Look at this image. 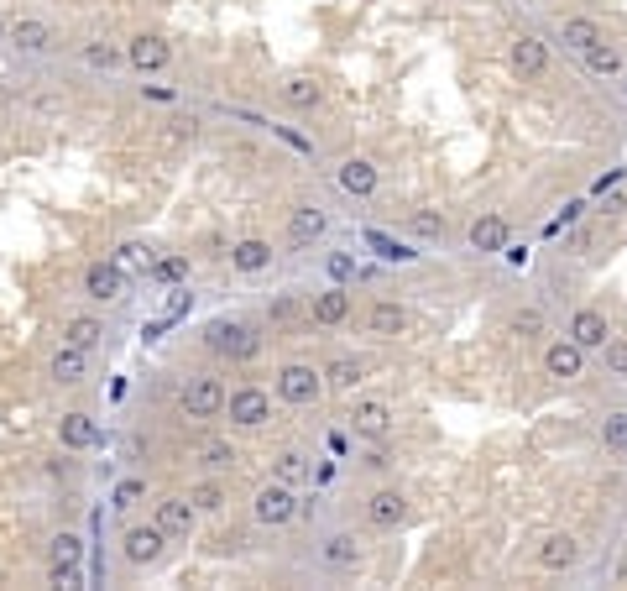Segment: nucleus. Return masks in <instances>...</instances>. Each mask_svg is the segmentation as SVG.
<instances>
[{
  "label": "nucleus",
  "mask_w": 627,
  "mask_h": 591,
  "mask_svg": "<svg viewBox=\"0 0 627 591\" xmlns=\"http://www.w3.org/2000/svg\"><path fill=\"white\" fill-rule=\"evenodd\" d=\"M622 95H627V74H622Z\"/></svg>",
  "instance_id": "46"
},
{
  "label": "nucleus",
  "mask_w": 627,
  "mask_h": 591,
  "mask_svg": "<svg viewBox=\"0 0 627 591\" xmlns=\"http://www.w3.org/2000/svg\"><path fill=\"white\" fill-rule=\"evenodd\" d=\"M408 330V309L398 299H377L366 309V335H377V340H398Z\"/></svg>",
  "instance_id": "18"
},
{
  "label": "nucleus",
  "mask_w": 627,
  "mask_h": 591,
  "mask_svg": "<svg viewBox=\"0 0 627 591\" xmlns=\"http://www.w3.org/2000/svg\"><path fill=\"white\" fill-rule=\"evenodd\" d=\"M147 272H152V283L173 288V283H183V278H189V257H157Z\"/></svg>",
  "instance_id": "39"
},
{
  "label": "nucleus",
  "mask_w": 627,
  "mask_h": 591,
  "mask_svg": "<svg viewBox=\"0 0 627 591\" xmlns=\"http://www.w3.org/2000/svg\"><path fill=\"white\" fill-rule=\"evenodd\" d=\"M601 37H607V32H601V21H591V16H565V21H560V42H565L575 58L591 53Z\"/></svg>",
  "instance_id": "26"
},
{
  "label": "nucleus",
  "mask_w": 627,
  "mask_h": 591,
  "mask_svg": "<svg viewBox=\"0 0 627 591\" xmlns=\"http://www.w3.org/2000/svg\"><path fill=\"white\" fill-rule=\"evenodd\" d=\"M324 272H330V283H351V278H361V267H356L351 252H330V257H324Z\"/></svg>",
  "instance_id": "41"
},
{
  "label": "nucleus",
  "mask_w": 627,
  "mask_h": 591,
  "mask_svg": "<svg viewBox=\"0 0 627 591\" xmlns=\"http://www.w3.org/2000/svg\"><path fill=\"white\" fill-rule=\"evenodd\" d=\"M565 335L575 340V346H586V351H601V346H607V340H612V325H607V314H601V309L580 304V309L570 314Z\"/></svg>",
  "instance_id": "11"
},
{
  "label": "nucleus",
  "mask_w": 627,
  "mask_h": 591,
  "mask_svg": "<svg viewBox=\"0 0 627 591\" xmlns=\"http://www.w3.org/2000/svg\"><path fill=\"white\" fill-rule=\"evenodd\" d=\"M84 293H89L95 304L121 299V293H126V272H121V262H89V267H84Z\"/></svg>",
  "instance_id": "14"
},
{
  "label": "nucleus",
  "mask_w": 627,
  "mask_h": 591,
  "mask_svg": "<svg viewBox=\"0 0 627 591\" xmlns=\"http://www.w3.org/2000/svg\"><path fill=\"white\" fill-rule=\"evenodd\" d=\"M225 382L220 377H209V372H199V377H189L183 382V393H178V403H183V414L189 419H220L225 414Z\"/></svg>",
  "instance_id": "2"
},
{
  "label": "nucleus",
  "mask_w": 627,
  "mask_h": 591,
  "mask_svg": "<svg viewBox=\"0 0 627 591\" xmlns=\"http://www.w3.org/2000/svg\"><path fill=\"white\" fill-rule=\"evenodd\" d=\"M58 440H63V450H95L100 445V424L74 408V414L58 419Z\"/></svg>",
  "instance_id": "24"
},
{
  "label": "nucleus",
  "mask_w": 627,
  "mask_h": 591,
  "mask_svg": "<svg viewBox=\"0 0 627 591\" xmlns=\"http://www.w3.org/2000/svg\"><path fill=\"white\" fill-rule=\"evenodd\" d=\"M309 320L324 325V330H335L351 320V283H330V288H319L314 299H309Z\"/></svg>",
  "instance_id": "10"
},
{
  "label": "nucleus",
  "mask_w": 627,
  "mask_h": 591,
  "mask_svg": "<svg viewBox=\"0 0 627 591\" xmlns=\"http://www.w3.org/2000/svg\"><path fill=\"white\" fill-rule=\"evenodd\" d=\"M345 424H351V435L366 440V445H377L392 435V403L387 398H356L351 403V414H345Z\"/></svg>",
  "instance_id": "5"
},
{
  "label": "nucleus",
  "mask_w": 627,
  "mask_h": 591,
  "mask_svg": "<svg viewBox=\"0 0 627 591\" xmlns=\"http://www.w3.org/2000/svg\"><path fill=\"white\" fill-rule=\"evenodd\" d=\"M236 461H241V456H236V445H230V440H204V445H199V466L215 471V476H220V471H236Z\"/></svg>",
  "instance_id": "34"
},
{
  "label": "nucleus",
  "mask_w": 627,
  "mask_h": 591,
  "mask_svg": "<svg viewBox=\"0 0 627 591\" xmlns=\"http://www.w3.org/2000/svg\"><path fill=\"white\" fill-rule=\"evenodd\" d=\"M596 435H601V450H607V456H627V414H607Z\"/></svg>",
  "instance_id": "37"
},
{
  "label": "nucleus",
  "mask_w": 627,
  "mask_h": 591,
  "mask_svg": "<svg viewBox=\"0 0 627 591\" xmlns=\"http://www.w3.org/2000/svg\"><path fill=\"white\" fill-rule=\"evenodd\" d=\"M0 37H6V21H0Z\"/></svg>",
  "instance_id": "47"
},
{
  "label": "nucleus",
  "mask_w": 627,
  "mask_h": 591,
  "mask_svg": "<svg viewBox=\"0 0 627 591\" xmlns=\"http://www.w3.org/2000/svg\"><path fill=\"white\" fill-rule=\"evenodd\" d=\"M366 377V361L356 356H335L330 367H324V388H335V393H356V382Z\"/></svg>",
  "instance_id": "30"
},
{
  "label": "nucleus",
  "mask_w": 627,
  "mask_h": 591,
  "mask_svg": "<svg viewBox=\"0 0 627 591\" xmlns=\"http://www.w3.org/2000/svg\"><path fill=\"white\" fill-rule=\"evenodd\" d=\"M319 393H324V372H314L309 361H288V367L277 372V398L283 403L309 408V403H319Z\"/></svg>",
  "instance_id": "4"
},
{
  "label": "nucleus",
  "mask_w": 627,
  "mask_h": 591,
  "mask_svg": "<svg viewBox=\"0 0 627 591\" xmlns=\"http://www.w3.org/2000/svg\"><path fill=\"white\" fill-rule=\"evenodd\" d=\"M319 560L330 565V571H356V565H361V539L340 529V534H330L319 544Z\"/></svg>",
  "instance_id": "25"
},
{
  "label": "nucleus",
  "mask_w": 627,
  "mask_h": 591,
  "mask_svg": "<svg viewBox=\"0 0 627 591\" xmlns=\"http://www.w3.org/2000/svg\"><path fill=\"white\" fill-rule=\"evenodd\" d=\"M225 414H230V424H236V429H262L272 419V398L257 388V382H246V388H236V393L225 398Z\"/></svg>",
  "instance_id": "7"
},
{
  "label": "nucleus",
  "mask_w": 627,
  "mask_h": 591,
  "mask_svg": "<svg viewBox=\"0 0 627 591\" xmlns=\"http://www.w3.org/2000/svg\"><path fill=\"white\" fill-rule=\"evenodd\" d=\"M84 58L95 63V68H115V63H121L126 53H121V48H110V42H89V48H84Z\"/></svg>",
  "instance_id": "42"
},
{
  "label": "nucleus",
  "mask_w": 627,
  "mask_h": 591,
  "mask_svg": "<svg viewBox=\"0 0 627 591\" xmlns=\"http://www.w3.org/2000/svg\"><path fill=\"white\" fill-rule=\"evenodd\" d=\"M63 340H68V346H84V351H95L100 340H105V325L95 320V314H74V320H63Z\"/></svg>",
  "instance_id": "32"
},
{
  "label": "nucleus",
  "mask_w": 627,
  "mask_h": 591,
  "mask_svg": "<svg viewBox=\"0 0 627 591\" xmlns=\"http://www.w3.org/2000/svg\"><path fill=\"white\" fill-rule=\"evenodd\" d=\"M272 476H277V482H288V487H304L309 476H314V466H309L304 450H277V456H272Z\"/></svg>",
  "instance_id": "29"
},
{
  "label": "nucleus",
  "mask_w": 627,
  "mask_h": 591,
  "mask_svg": "<svg viewBox=\"0 0 627 591\" xmlns=\"http://www.w3.org/2000/svg\"><path fill=\"white\" fill-rule=\"evenodd\" d=\"M230 267H236L241 278H257V272L272 267V246H267L262 236H246V241L230 246Z\"/></svg>",
  "instance_id": "23"
},
{
  "label": "nucleus",
  "mask_w": 627,
  "mask_h": 591,
  "mask_svg": "<svg viewBox=\"0 0 627 591\" xmlns=\"http://www.w3.org/2000/svg\"><path fill=\"white\" fill-rule=\"evenodd\" d=\"M136 503H147V476H121L115 492H110V508L115 513H131Z\"/></svg>",
  "instance_id": "35"
},
{
  "label": "nucleus",
  "mask_w": 627,
  "mask_h": 591,
  "mask_svg": "<svg viewBox=\"0 0 627 591\" xmlns=\"http://www.w3.org/2000/svg\"><path fill=\"white\" fill-rule=\"evenodd\" d=\"M319 100H324V89H319L309 74H293V79L283 84V105H288V110H314Z\"/></svg>",
  "instance_id": "33"
},
{
  "label": "nucleus",
  "mask_w": 627,
  "mask_h": 591,
  "mask_svg": "<svg viewBox=\"0 0 627 591\" xmlns=\"http://www.w3.org/2000/svg\"><path fill=\"white\" fill-rule=\"evenodd\" d=\"M189 497H194V508H199V513H220V508H225V482H220L215 471H209L204 482L189 487Z\"/></svg>",
  "instance_id": "36"
},
{
  "label": "nucleus",
  "mask_w": 627,
  "mask_h": 591,
  "mask_svg": "<svg viewBox=\"0 0 627 591\" xmlns=\"http://www.w3.org/2000/svg\"><path fill=\"white\" fill-rule=\"evenodd\" d=\"M324 231H330V215H324L319 204H293V210H288V236H293L298 246L319 241Z\"/></svg>",
  "instance_id": "22"
},
{
  "label": "nucleus",
  "mask_w": 627,
  "mask_h": 591,
  "mask_svg": "<svg viewBox=\"0 0 627 591\" xmlns=\"http://www.w3.org/2000/svg\"><path fill=\"white\" fill-rule=\"evenodd\" d=\"M507 63H513L518 79H544L549 74V42L533 37V32H518L513 48H507Z\"/></svg>",
  "instance_id": "9"
},
{
  "label": "nucleus",
  "mask_w": 627,
  "mask_h": 591,
  "mask_svg": "<svg viewBox=\"0 0 627 591\" xmlns=\"http://www.w3.org/2000/svg\"><path fill=\"white\" fill-rule=\"evenodd\" d=\"M507 330L523 335V340H539V335L549 330V320H544V309H539V304H528V309H518L513 320H507Z\"/></svg>",
  "instance_id": "38"
},
{
  "label": "nucleus",
  "mask_w": 627,
  "mask_h": 591,
  "mask_svg": "<svg viewBox=\"0 0 627 591\" xmlns=\"http://www.w3.org/2000/svg\"><path fill=\"white\" fill-rule=\"evenodd\" d=\"M507 236H513V225H507V215H497V210L471 220V252H481V257L507 252Z\"/></svg>",
  "instance_id": "12"
},
{
  "label": "nucleus",
  "mask_w": 627,
  "mask_h": 591,
  "mask_svg": "<svg viewBox=\"0 0 627 591\" xmlns=\"http://www.w3.org/2000/svg\"><path fill=\"white\" fill-rule=\"evenodd\" d=\"M48 377L58 382V388H79V382L89 377V351L63 340V346L53 351V361H48Z\"/></svg>",
  "instance_id": "16"
},
{
  "label": "nucleus",
  "mask_w": 627,
  "mask_h": 591,
  "mask_svg": "<svg viewBox=\"0 0 627 591\" xmlns=\"http://www.w3.org/2000/svg\"><path fill=\"white\" fill-rule=\"evenodd\" d=\"M204 340H209V351H220V356H230V361H251V356L262 351L257 325H246V320H209Z\"/></svg>",
  "instance_id": "1"
},
{
  "label": "nucleus",
  "mask_w": 627,
  "mask_h": 591,
  "mask_svg": "<svg viewBox=\"0 0 627 591\" xmlns=\"http://www.w3.org/2000/svg\"><path fill=\"white\" fill-rule=\"evenodd\" d=\"M168 58H173V48L162 37H152V32L126 42V63L136 68V74H157V68H168Z\"/></svg>",
  "instance_id": "17"
},
{
  "label": "nucleus",
  "mask_w": 627,
  "mask_h": 591,
  "mask_svg": "<svg viewBox=\"0 0 627 591\" xmlns=\"http://www.w3.org/2000/svg\"><path fill=\"white\" fill-rule=\"evenodd\" d=\"M622 210H627V194H612V199H607V210H601V215H622Z\"/></svg>",
  "instance_id": "45"
},
{
  "label": "nucleus",
  "mask_w": 627,
  "mask_h": 591,
  "mask_svg": "<svg viewBox=\"0 0 627 591\" xmlns=\"http://www.w3.org/2000/svg\"><path fill=\"white\" fill-rule=\"evenodd\" d=\"M157 524L168 529V539H189L194 524H199L194 497H157Z\"/></svg>",
  "instance_id": "15"
},
{
  "label": "nucleus",
  "mask_w": 627,
  "mask_h": 591,
  "mask_svg": "<svg viewBox=\"0 0 627 591\" xmlns=\"http://www.w3.org/2000/svg\"><path fill=\"white\" fill-rule=\"evenodd\" d=\"M53 581L58 586H79V560H84V539L79 534H58L53 539Z\"/></svg>",
  "instance_id": "19"
},
{
  "label": "nucleus",
  "mask_w": 627,
  "mask_h": 591,
  "mask_svg": "<svg viewBox=\"0 0 627 591\" xmlns=\"http://www.w3.org/2000/svg\"><path fill=\"white\" fill-rule=\"evenodd\" d=\"M335 178H340V189L351 194V199H371V194H377V163H366V157H345Z\"/></svg>",
  "instance_id": "21"
},
{
  "label": "nucleus",
  "mask_w": 627,
  "mask_h": 591,
  "mask_svg": "<svg viewBox=\"0 0 627 591\" xmlns=\"http://www.w3.org/2000/svg\"><path fill=\"white\" fill-rule=\"evenodd\" d=\"M580 63H586V74H596V79H622V74H627V63H622V53L612 48V42H607V37H601V42H596V48H591V53H580Z\"/></svg>",
  "instance_id": "28"
},
{
  "label": "nucleus",
  "mask_w": 627,
  "mask_h": 591,
  "mask_svg": "<svg viewBox=\"0 0 627 591\" xmlns=\"http://www.w3.org/2000/svg\"><path fill=\"white\" fill-rule=\"evenodd\" d=\"M298 508H304V503H298V492H293L288 482H277V476H272L267 487H257V503H251V513H257V524H267V529H283V524H293V518H298Z\"/></svg>",
  "instance_id": "3"
},
{
  "label": "nucleus",
  "mask_w": 627,
  "mask_h": 591,
  "mask_svg": "<svg viewBox=\"0 0 627 591\" xmlns=\"http://www.w3.org/2000/svg\"><path fill=\"white\" fill-rule=\"evenodd\" d=\"M586 346H575L570 335H560V340H549L544 346V377H554V382H575V377H586Z\"/></svg>",
  "instance_id": "8"
},
{
  "label": "nucleus",
  "mask_w": 627,
  "mask_h": 591,
  "mask_svg": "<svg viewBox=\"0 0 627 591\" xmlns=\"http://www.w3.org/2000/svg\"><path fill=\"white\" fill-rule=\"evenodd\" d=\"M267 320H277V325H283V320H293V299H288V293H277V299L267 304Z\"/></svg>",
  "instance_id": "44"
},
{
  "label": "nucleus",
  "mask_w": 627,
  "mask_h": 591,
  "mask_svg": "<svg viewBox=\"0 0 627 591\" xmlns=\"http://www.w3.org/2000/svg\"><path fill=\"white\" fill-rule=\"evenodd\" d=\"M11 42L21 53H48L53 48V27H48V21H37V16H21L11 27Z\"/></svg>",
  "instance_id": "27"
},
{
  "label": "nucleus",
  "mask_w": 627,
  "mask_h": 591,
  "mask_svg": "<svg viewBox=\"0 0 627 591\" xmlns=\"http://www.w3.org/2000/svg\"><path fill=\"white\" fill-rule=\"evenodd\" d=\"M601 367H607V377H627V335H612L601 346Z\"/></svg>",
  "instance_id": "40"
},
{
  "label": "nucleus",
  "mask_w": 627,
  "mask_h": 591,
  "mask_svg": "<svg viewBox=\"0 0 627 591\" xmlns=\"http://www.w3.org/2000/svg\"><path fill=\"white\" fill-rule=\"evenodd\" d=\"M366 518H371V529H403V518H408V497L398 487H377L366 497Z\"/></svg>",
  "instance_id": "13"
},
{
  "label": "nucleus",
  "mask_w": 627,
  "mask_h": 591,
  "mask_svg": "<svg viewBox=\"0 0 627 591\" xmlns=\"http://www.w3.org/2000/svg\"><path fill=\"white\" fill-rule=\"evenodd\" d=\"M539 565L544 571H575L580 565V539L575 534H544L539 539Z\"/></svg>",
  "instance_id": "20"
},
{
  "label": "nucleus",
  "mask_w": 627,
  "mask_h": 591,
  "mask_svg": "<svg viewBox=\"0 0 627 591\" xmlns=\"http://www.w3.org/2000/svg\"><path fill=\"white\" fill-rule=\"evenodd\" d=\"M408 236L424 241V246H439V241L450 236V225H445V215H439V210H413L408 215Z\"/></svg>",
  "instance_id": "31"
},
{
  "label": "nucleus",
  "mask_w": 627,
  "mask_h": 591,
  "mask_svg": "<svg viewBox=\"0 0 627 591\" xmlns=\"http://www.w3.org/2000/svg\"><path fill=\"white\" fill-rule=\"evenodd\" d=\"M162 550H168V529L157 524H131L126 534H121V555L131 560V565H157L162 560Z\"/></svg>",
  "instance_id": "6"
},
{
  "label": "nucleus",
  "mask_w": 627,
  "mask_h": 591,
  "mask_svg": "<svg viewBox=\"0 0 627 591\" xmlns=\"http://www.w3.org/2000/svg\"><path fill=\"white\" fill-rule=\"evenodd\" d=\"M371 246H377V252H382L387 262H413V252H408V246H398V241H387V236H371Z\"/></svg>",
  "instance_id": "43"
}]
</instances>
